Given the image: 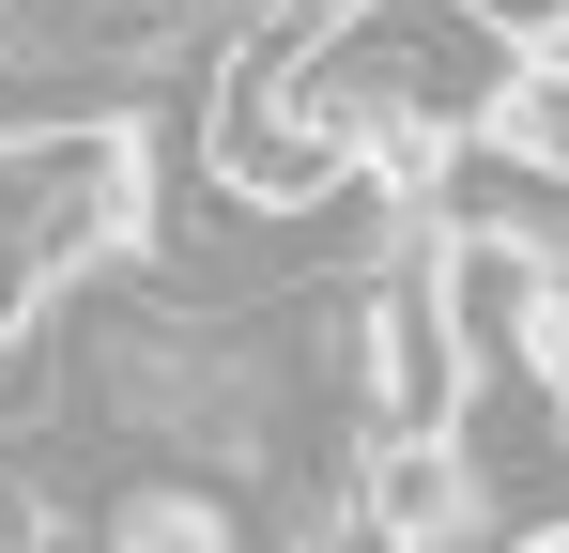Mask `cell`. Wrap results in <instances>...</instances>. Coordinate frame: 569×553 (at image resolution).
Returning <instances> with one entry per match:
<instances>
[{"label": "cell", "instance_id": "3957f363", "mask_svg": "<svg viewBox=\"0 0 569 553\" xmlns=\"http://www.w3.org/2000/svg\"><path fill=\"white\" fill-rule=\"evenodd\" d=\"M555 247L569 231H431V292H447V339H462V369H539V339H555Z\"/></svg>", "mask_w": 569, "mask_h": 553}, {"label": "cell", "instance_id": "277c9868", "mask_svg": "<svg viewBox=\"0 0 569 553\" xmlns=\"http://www.w3.org/2000/svg\"><path fill=\"white\" fill-rule=\"evenodd\" d=\"M339 507H355L385 553H492V492H477L462 431H370Z\"/></svg>", "mask_w": 569, "mask_h": 553}, {"label": "cell", "instance_id": "5b68a950", "mask_svg": "<svg viewBox=\"0 0 569 553\" xmlns=\"http://www.w3.org/2000/svg\"><path fill=\"white\" fill-rule=\"evenodd\" d=\"M78 553H262V523L231 507V476H186L170 461V476H123Z\"/></svg>", "mask_w": 569, "mask_h": 553}, {"label": "cell", "instance_id": "8992f818", "mask_svg": "<svg viewBox=\"0 0 569 553\" xmlns=\"http://www.w3.org/2000/svg\"><path fill=\"white\" fill-rule=\"evenodd\" d=\"M477 139H492L523 184H555V200H569V31L508 47V78H492V108H477Z\"/></svg>", "mask_w": 569, "mask_h": 553}, {"label": "cell", "instance_id": "7a4b0ae2", "mask_svg": "<svg viewBox=\"0 0 569 553\" xmlns=\"http://www.w3.org/2000/svg\"><path fill=\"white\" fill-rule=\"evenodd\" d=\"M462 339H447V292H431V231H400L355 276V431H447L462 415Z\"/></svg>", "mask_w": 569, "mask_h": 553}, {"label": "cell", "instance_id": "6da1fadb", "mask_svg": "<svg viewBox=\"0 0 569 553\" xmlns=\"http://www.w3.org/2000/svg\"><path fill=\"white\" fill-rule=\"evenodd\" d=\"M139 231H154V170L123 123L0 139V323H62L93 276L139 262Z\"/></svg>", "mask_w": 569, "mask_h": 553}]
</instances>
